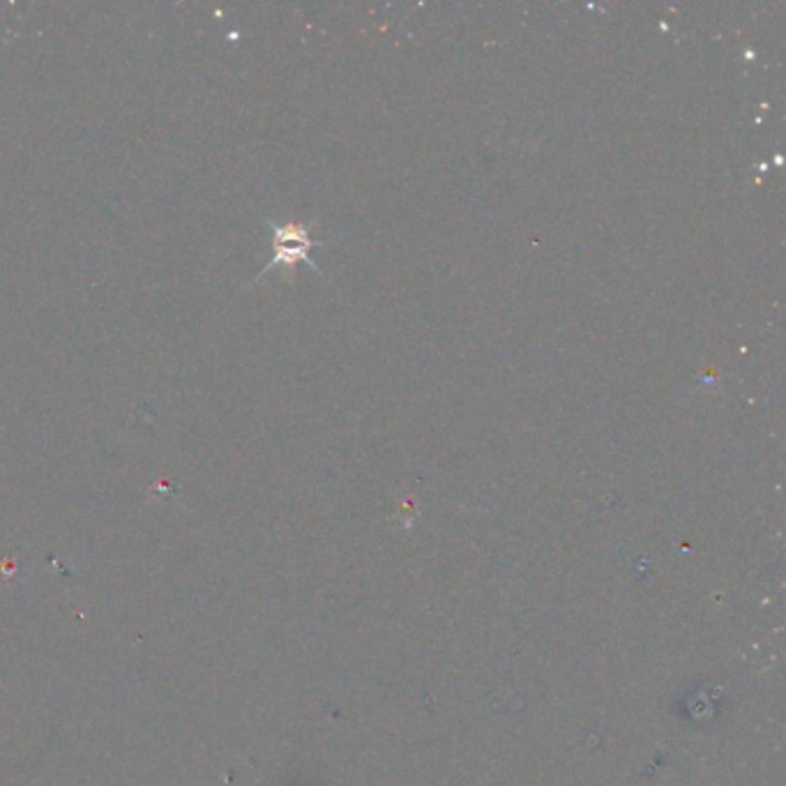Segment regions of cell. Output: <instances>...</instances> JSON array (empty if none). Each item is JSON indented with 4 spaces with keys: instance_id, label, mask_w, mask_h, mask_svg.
Returning <instances> with one entry per match:
<instances>
[{
    "instance_id": "6da1fadb",
    "label": "cell",
    "mask_w": 786,
    "mask_h": 786,
    "mask_svg": "<svg viewBox=\"0 0 786 786\" xmlns=\"http://www.w3.org/2000/svg\"><path fill=\"white\" fill-rule=\"evenodd\" d=\"M270 227H272V231H275V259L268 263V268H263L261 275H266L270 268L294 266L296 261H307L309 266L317 268L312 261L307 259V249L314 245L312 241H309L307 227H300V224H282L280 227L278 222H270Z\"/></svg>"
}]
</instances>
